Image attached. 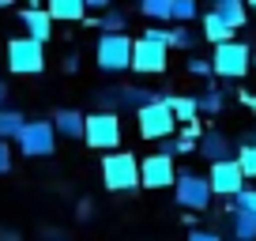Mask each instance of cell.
Segmentation results:
<instances>
[{
  "mask_svg": "<svg viewBox=\"0 0 256 241\" xmlns=\"http://www.w3.org/2000/svg\"><path fill=\"white\" fill-rule=\"evenodd\" d=\"M238 166H241V174H245L248 181L256 177V144H245L238 151Z\"/></svg>",
  "mask_w": 256,
  "mask_h": 241,
  "instance_id": "26",
  "label": "cell"
},
{
  "mask_svg": "<svg viewBox=\"0 0 256 241\" xmlns=\"http://www.w3.org/2000/svg\"><path fill=\"white\" fill-rule=\"evenodd\" d=\"M241 102H245V106H248V110H252V113H256V94H245V90H241Z\"/></svg>",
  "mask_w": 256,
  "mask_h": 241,
  "instance_id": "34",
  "label": "cell"
},
{
  "mask_svg": "<svg viewBox=\"0 0 256 241\" xmlns=\"http://www.w3.org/2000/svg\"><path fill=\"white\" fill-rule=\"evenodd\" d=\"M166 102H170V110H174L177 124H192V120H196V113H200V106H196V98H177V94H170Z\"/></svg>",
  "mask_w": 256,
  "mask_h": 241,
  "instance_id": "21",
  "label": "cell"
},
{
  "mask_svg": "<svg viewBox=\"0 0 256 241\" xmlns=\"http://www.w3.org/2000/svg\"><path fill=\"white\" fill-rule=\"evenodd\" d=\"M12 4H16V0H0V8H12Z\"/></svg>",
  "mask_w": 256,
  "mask_h": 241,
  "instance_id": "37",
  "label": "cell"
},
{
  "mask_svg": "<svg viewBox=\"0 0 256 241\" xmlns=\"http://www.w3.org/2000/svg\"><path fill=\"white\" fill-rule=\"evenodd\" d=\"M204 38L215 42V46H226V42H234V26H226L222 19L215 16V8L204 16Z\"/></svg>",
  "mask_w": 256,
  "mask_h": 241,
  "instance_id": "19",
  "label": "cell"
},
{
  "mask_svg": "<svg viewBox=\"0 0 256 241\" xmlns=\"http://www.w3.org/2000/svg\"><path fill=\"white\" fill-rule=\"evenodd\" d=\"M196 16H200V0H174V16H170V23L188 26Z\"/></svg>",
  "mask_w": 256,
  "mask_h": 241,
  "instance_id": "23",
  "label": "cell"
},
{
  "mask_svg": "<svg viewBox=\"0 0 256 241\" xmlns=\"http://www.w3.org/2000/svg\"><path fill=\"white\" fill-rule=\"evenodd\" d=\"M83 144L90 151H117L120 147V117L113 110H98L87 117V132H83Z\"/></svg>",
  "mask_w": 256,
  "mask_h": 241,
  "instance_id": "4",
  "label": "cell"
},
{
  "mask_svg": "<svg viewBox=\"0 0 256 241\" xmlns=\"http://www.w3.org/2000/svg\"><path fill=\"white\" fill-rule=\"evenodd\" d=\"M252 144H256V140H252Z\"/></svg>",
  "mask_w": 256,
  "mask_h": 241,
  "instance_id": "39",
  "label": "cell"
},
{
  "mask_svg": "<svg viewBox=\"0 0 256 241\" xmlns=\"http://www.w3.org/2000/svg\"><path fill=\"white\" fill-rule=\"evenodd\" d=\"M98 30H106V34H120V30H124V26H128V16H124V12H102V16H98Z\"/></svg>",
  "mask_w": 256,
  "mask_h": 241,
  "instance_id": "25",
  "label": "cell"
},
{
  "mask_svg": "<svg viewBox=\"0 0 256 241\" xmlns=\"http://www.w3.org/2000/svg\"><path fill=\"white\" fill-rule=\"evenodd\" d=\"M252 64V53H248L245 42H226V46H215V56H211V68L222 80H241Z\"/></svg>",
  "mask_w": 256,
  "mask_h": 241,
  "instance_id": "9",
  "label": "cell"
},
{
  "mask_svg": "<svg viewBox=\"0 0 256 241\" xmlns=\"http://www.w3.org/2000/svg\"><path fill=\"white\" fill-rule=\"evenodd\" d=\"M102 185L110 192H132V188H140V158L132 151H110L102 158Z\"/></svg>",
  "mask_w": 256,
  "mask_h": 241,
  "instance_id": "2",
  "label": "cell"
},
{
  "mask_svg": "<svg viewBox=\"0 0 256 241\" xmlns=\"http://www.w3.org/2000/svg\"><path fill=\"white\" fill-rule=\"evenodd\" d=\"M174 196H177V204L181 208H188V211H208V204H211V181L208 177H200V174H177V185H174Z\"/></svg>",
  "mask_w": 256,
  "mask_h": 241,
  "instance_id": "10",
  "label": "cell"
},
{
  "mask_svg": "<svg viewBox=\"0 0 256 241\" xmlns=\"http://www.w3.org/2000/svg\"><path fill=\"white\" fill-rule=\"evenodd\" d=\"M12 174V144L8 140H0V177Z\"/></svg>",
  "mask_w": 256,
  "mask_h": 241,
  "instance_id": "29",
  "label": "cell"
},
{
  "mask_svg": "<svg viewBox=\"0 0 256 241\" xmlns=\"http://www.w3.org/2000/svg\"><path fill=\"white\" fill-rule=\"evenodd\" d=\"M140 185H144V188H170V185H177L174 158H170V154H162V151L140 158Z\"/></svg>",
  "mask_w": 256,
  "mask_h": 241,
  "instance_id": "11",
  "label": "cell"
},
{
  "mask_svg": "<svg viewBox=\"0 0 256 241\" xmlns=\"http://www.w3.org/2000/svg\"><path fill=\"white\" fill-rule=\"evenodd\" d=\"M26 8H42V0H26Z\"/></svg>",
  "mask_w": 256,
  "mask_h": 241,
  "instance_id": "36",
  "label": "cell"
},
{
  "mask_svg": "<svg viewBox=\"0 0 256 241\" xmlns=\"http://www.w3.org/2000/svg\"><path fill=\"white\" fill-rule=\"evenodd\" d=\"M113 0H87V12H110Z\"/></svg>",
  "mask_w": 256,
  "mask_h": 241,
  "instance_id": "32",
  "label": "cell"
},
{
  "mask_svg": "<svg viewBox=\"0 0 256 241\" xmlns=\"http://www.w3.org/2000/svg\"><path fill=\"white\" fill-rule=\"evenodd\" d=\"M215 4H218V0H215Z\"/></svg>",
  "mask_w": 256,
  "mask_h": 241,
  "instance_id": "40",
  "label": "cell"
},
{
  "mask_svg": "<svg viewBox=\"0 0 256 241\" xmlns=\"http://www.w3.org/2000/svg\"><path fill=\"white\" fill-rule=\"evenodd\" d=\"M23 30H26V38H34V42H42L46 46L49 38H53V16H49L46 8H23Z\"/></svg>",
  "mask_w": 256,
  "mask_h": 241,
  "instance_id": "13",
  "label": "cell"
},
{
  "mask_svg": "<svg viewBox=\"0 0 256 241\" xmlns=\"http://www.w3.org/2000/svg\"><path fill=\"white\" fill-rule=\"evenodd\" d=\"M16 147L26 154V158H49L56 151V128L53 120H26L23 136L16 140Z\"/></svg>",
  "mask_w": 256,
  "mask_h": 241,
  "instance_id": "7",
  "label": "cell"
},
{
  "mask_svg": "<svg viewBox=\"0 0 256 241\" xmlns=\"http://www.w3.org/2000/svg\"><path fill=\"white\" fill-rule=\"evenodd\" d=\"M238 241H256V188H241L226 208Z\"/></svg>",
  "mask_w": 256,
  "mask_h": 241,
  "instance_id": "8",
  "label": "cell"
},
{
  "mask_svg": "<svg viewBox=\"0 0 256 241\" xmlns=\"http://www.w3.org/2000/svg\"><path fill=\"white\" fill-rule=\"evenodd\" d=\"M166 46L170 49H188L192 46V30L188 26H170L166 30Z\"/></svg>",
  "mask_w": 256,
  "mask_h": 241,
  "instance_id": "27",
  "label": "cell"
},
{
  "mask_svg": "<svg viewBox=\"0 0 256 241\" xmlns=\"http://www.w3.org/2000/svg\"><path fill=\"white\" fill-rule=\"evenodd\" d=\"M196 106H200V113H211V117H218V113H222V106H226V94L215 87V83H208V87L196 94Z\"/></svg>",
  "mask_w": 256,
  "mask_h": 241,
  "instance_id": "20",
  "label": "cell"
},
{
  "mask_svg": "<svg viewBox=\"0 0 256 241\" xmlns=\"http://www.w3.org/2000/svg\"><path fill=\"white\" fill-rule=\"evenodd\" d=\"M64 72H68V76L80 72V53H68V56H64Z\"/></svg>",
  "mask_w": 256,
  "mask_h": 241,
  "instance_id": "31",
  "label": "cell"
},
{
  "mask_svg": "<svg viewBox=\"0 0 256 241\" xmlns=\"http://www.w3.org/2000/svg\"><path fill=\"white\" fill-rule=\"evenodd\" d=\"M208 181H211V192H215V196H226V200H234V196L245 188L248 177L241 174L238 158H226V162H215V166L208 170Z\"/></svg>",
  "mask_w": 256,
  "mask_h": 241,
  "instance_id": "12",
  "label": "cell"
},
{
  "mask_svg": "<svg viewBox=\"0 0 256 241\" xmlns=\"http://www.w3.org/2000/svg\"><path fill=\"white\" fill-rule=\"evenodd\" d=\"M49 120H53L56 136H64V140H83V132H87V117L80 110H56Z\"/></svg>",
  "mask_w": 256,
  "mask_h": 241,
  "instance_id": "14",
  "label": "cell"
},
{
  "mask_svg": "<svg viewBox=\"0 0 256 241\" xmlns=\"http://www.w3.org/2000/svg\"><path fill=\"white\" fill-rule=\"evenodd\" d=\"M136 124H140V136L144 140H158V144L177 132V117H174L166 98H154L144 110H136Z\"/></svg>",
  "mask_w": 256,
  "mask_h": 241,
  "instance_id": "3",
  "label": "cell"
},
{
  "mask_svg": "<svg viewBox=\"0 0 256 241\" xmlns=\"http://www.w3.org/2000/svg\"><path fill=\"white\" fill-rule=\"evenodd\" d=\"M188 76H215V68L204 56H188Z\"/></svg>",
  "mask_w": 256,
  "mask_h": 241,
  "instance_id": "28",
  "label": "cell"
},
{
  "mask_svg": "<svg viewBox=\"0 0 256 241\" xmlns=\"http://www.w3.org/2000/svg\"><path fill=\"white\" fill-rule=\"evenodd\" d=\"M245 8H252V12H256V0H245Z\"/></svg>",
  "mask_w": 256,
  "mask_h": 241,
  "instance_id": "38",
  "label": "cell"
},
{
  "mask_svg": "<svg viewBox=\"0 0 256 241\" xmlns=\"http://www.w3.org/2000/svg\"><path fill=\"white\" fill-rule=\"evenodd\" d=\"M132 46L136 42L128 38V34H102L94 46V60L102 72H124L132 68Z\"/></svg>",
  "mask_w": 256,
  "mask_h": 241,
  "instance_id": "6",
  "label": "cell"
},
{
  "mask_svg": "<svg viewBox=\"0 0 256 241\" xmlns=\"http://www.w3.org/2000/svg\"><path fill=\"white\" fill-rule=\"evenodd\" d=\"M8 68L16 76H42L46 72V46L34 38H12L8 42Z\"/></svg>",
  "mask_w": 256,
  "mask_h": 241,
  "instance_id": "5",
  "label": "cell"
},
{
  "mask_svg": "<svg viewBox=\"0 0 256 241\" xmlns=\"http://www.w3.org/2000/svg\"><path fill=\"white\" fill-rule=\"evenodd\" d=\"M196 144L200 140H192V136H170V140H162V154H170V158H181V154H196Z\"/></svg>",
  "mask_w": 256,
  "mask_h": 241,
  "instance_id": "22",
  "label": "cell"
},
{
  "mask_svg": "<svg viewBox=\"0 0 256 241\" xmlns=\"http://www.w3.org/2000/svg\"><path fill=\"white\" fill-rule=\"evenodd\" d=\"M166 56H170L166 30L162 26H147L136 38V46H132V68L144 76H158V72H166Z\"/></svg>",
  "mask_w": 256,
  "mask_h": 241,
  "instance_id": "1",
  "label": "cell"
},
{
  "mask_svg": "<svg viewBox=\"0 0 256 241\" xmlns=\"http://www.w3.org/2000/svg\"><path fill=\"white\" fill-rule=\"evenodd\" d=\"M4 102H8V83L0 80V110H4Z\"/></svg>",
  "mask_w": 256,
  "mask_h": 241,
  "instance_id": "35",
  "label": "cell"
},
{
  "mask_svg": "<svg viewBox=\"0 0 256 241\" xmlns=\"http://www.w3.org/2000/svg\"><path fill=\"white\" fill-rule=\"evenodd\" d=\"M230 151H234V144L222 136V132H204L200 144H196V154H204L211 166H215V162H226V158H230Z\"/></svg>",
  "mask_w": 256,
  "mask_h": 241,
  "instance_id": "15",
  "label": "cell"
},
{
  "mask_svg": "<svg viewBox=\"0 0 256 241\" xmlns=\"http://www.w3.org/2000/svg\"><path fill=\"white\" fill-rule=\"evenodd\" d=\"M0 241H23V238H19L16 230H0Z\"/></svg>",
  "mask_w": 256,
  "mask_h": 241,
  "instance_id": "33",
  "label": "cell"
},
{
  "mask_svg": "<svg viewBox=\"0 0 256 241\" xmlns=\"http://www.w3.org/2000/svg\"><path fill=\"white\" fill-rule=\"evenodd\" d=\"M23 128H26V117H23V110H0V140H19L23 136Z\"/></svg>",
  "mask_w": 256,
  "mask_h": 241,
  "instance_id": "18",
  "label": "cell"
},
{
  "mask_svg": "<svg viewBox=\"0 0 256 241\" xmlns=\"http://www.w3.org/2000/svg\"><path fill=\"white\" fill-rule=\"evenodd\" d=\"M46 12L64 23H83L87 19V0H46Z\"/></svg>",
  "mask_w": 256,
  "mask_h": 241,
  "instance_id": "16",
  "label": "cell"
},
{
  "mask_svg": "<svg viewBox=\"0 0 256 241\" xmlns=\"http://www.w3.org/2000/svg\"><path fill=\"white\" fill-rule=\"evenodd\" d=\"M140 12H144L147 19L170 23V16H174V0H140Z\"/></svg>",
  "mask_w": 256,
  "mask_h": 241,
  "instance_id": "24",
  "label": "cell"
},
{
  "mask_svg": "<svg viewBox=\"0 0 256 241\" xmlns=\"http://www.w3.org/2000/svg\"><path fill=\"white\" fill-rule=\"evenodd\" d=\"M215 16L222 19L226 26H245V19H248V8H245V0H218L215 4Z\"/></svg>",
  "mask_w": 256,
  "mask_h": 241,
  "instance_id": "17",
  "label": "cell"
},
{
  "mask_svg": "<svg viewBox=\"0 0 256 241\" xmlns=\"http://www.w3.org/2000/svg\"><path fill=\"white\" fill-rule=\"evenodd\" d=\"M188 241H222V234H215V230H192Z\"/></svg>",
  "mask_w": 256,
  "mask_h": 241,
  "instance_id": "30",
  "label": "cell"
}]
</instances>
